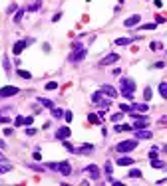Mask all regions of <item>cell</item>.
<instances>
[{
  "label": "cell",
  "instance_id": "1",
  "mask_svg": "<svg viewBox=\"0 0 167 186\" xmlns=\"http://www.w3.org/2000/svg\"><path fill=\"white\" fill-rule=\"evenodd\" d=\"M119 89L125 99H133V91H135V81L131 77H122L119 79Z\"/></svg>",
  "mask_w": 167,
  "mask_h": 186
},
{
  "label": "cell",
  "instance_id": "2",
  "mask_svg": "<svg viewBox=\"0 0 167 186\" xmlns=\"http://www.w3.org/2000/svg\"><path fill=\"white\" fill-rule=\"evenodd\" d=\"M46 168H50V170L58 172V174H62V176H70L72 174V166H70L68 160H62V162H48Z\"/></svg>",
  "mask_w": 167,
  "mask_h": 186
},
{
  "label": "cell",
  "instance_id": "3",
  "mask_svg": "<svg viewBox=\"0 0 167 186\" xmlns=\"http://www.w3.org/2000/svg\"><path fill=\"white\" fill-rule=\"evenodd\" d=\"M133 149H137V139H129V141H122L115 145L118 153H131Z\"/></svg>",
  "mask_w": 167,
  "mask_h": 186
},
{
  "label": "cell",
  "instance_id": "4",
  "mask_svg": "<svg viewBox=\"0 0 167 186\" xmlns=\"http://www.w3.org/2000/svg\"><path fill=\"white\" fill-rule=\"evenodd\" d=\"M131 119H133V129H145L149 125V117L139 115V113H131Z\"/></svg>",
  "mask_w": 167,
  "mask_h": 186
},
{
  "label": "cell",
  "instance_id": "5",
  "mask_svg": "<svg viewBox=\"0 0 167 186\" xmlns=\"http://www.w3.org/2000/svg\"><path fill=\"white\" fill-rule=\"evenodd\" d=\"M86 56H87V50H86V48H82V50H74V52L70 54L68 60H70V63H80Z\"/></svg>",
  "mask_w": 167,
  "mask_h": 186
},
{
  "label": "cell",
  "instance_id": "6",
  "mask_svg": "<svg viewBox=\"0 0 167 186\" xmlns=\"http://www.w3.org/2000/svg\"><path fill=\"white\" fill-rule=\"evenodd\" d=\"M16 93H20V89H18L16 85L0 87V97H2V99H6V97H12V95H16Z\"/></svg>",
  "mask_w": 167,
  "mask_h": 186
},
{
  "label": "cell",
  "instance_id": "7",
  "mask_svg": "<svg viewBox=\"0 0 167 186\" xmlns=\"http://www.w3.org/2000/svg\"><path fill=\"white\" fill-rule=\"evenodd\" d=\"M84 172H86L91 180H99V168L95 166V164H87V166L84 168Z\"/></svg>",
  "mask_w": 167,
  "mask_h": 186
},
{
  "label": "cell",
  "instance_id": "8",
  "mask_svg": "<svg viewBox=\"0 0 167 186\" xmlns=\"http://www.w3.org/2000/svg\"><path fill=\"white\" fill-rule=\"evenodd\" d=\"M99 91H102L106 97H110V99H115V97H118V91H115V87H111V85H102Z\"/></svg>",
  "mask_w": 167,
  "mask_h": 186
},
{
  "label": "cell",
  "instance_id": "9",
  "mask_svg": "<svg viewBox=\"0 0 167 186\" xmlns=\"http://www.w3.org/2000/svg\"><path fill=\"white\" fill-rule=\"evenodd\" d=\"M139 22H141V16H139V14H133V16H129V18H125L123 26H125V28H131V26H137Z\"/></svg>",
  "mask_w": 167,
  "mask_h": 186
},
{
  "label": "cell",
  "instance_id": "10",
  "mask_svg": "<svg viewBox=\"0 0 167 186\" xmlns=\"http://www.w3.org/2000/svg\"><path fill=\"white\" fill-rule=\"evenodd\" d=\"M72 135V131H70V127H60V129L56 131V139H60V141H66V139Z\"/></svg>",
  "mask_w": 167,
  "mask_h": 186
},
{
  "label": "cell",
  "instance_id": "11",
  "mask_svg": "<svg viewBox=\"0 0 167 186\" xmlns=\"http://www.w3.org/2000/svg\"><path fill=\"white\" fill-rule=\"evenodd\" d=\"M115 61H119V56H118V54H107L106 58H102L99 65H110V63H115Z\"/></svg>",
  "mask_w": 167,
  "mask_h": 186
},
{
  "label": "cell",
  "instance_id": "12",
  "mask_svg": "<svg viewBox=\"0 0 167 186\" xmlns=\"http://www.w3.org/2000/svg\"><path fill=\"white\" fill-rule=\"evenodd\" d=\"M151 137H153L151 131H147V129H135V139H137V141H139V139H143V141H145V139H151Z\"/></svg>",
  "mask_w": 167,
  "mask_h": 186
},
{
  "label": "cell",
  "instance_id": "13",
  "mask_svg": "<svg viewBox=\"0 0 167 186\" xmlns=\"http://www.w3.org/2000/svg\"><path fill=\"white\" fill-rule=\"evenodd\" d=\"M24 48H26V40L16 42V44H14V48H12V54H14V56H20V54L24 52Z\"/></svg>",
  "mask_w": 167,
  "mask_h": 186
},
{
  "label": "cell",
  "instance_id": "14",
  "mask_svg": "<svg viewBox=\"0 0 167 186\" xmlns=\"http://www.w3.org/2000/svg\"><path fill=\"white\" fill-rule=\"evenodd\" d=\"M135 162V158H131V156H119L118 160H115V164H119V166H129V164Z\"/></svg>",
  "mask_w": 167,
  "mask_h": 186
},
{
  "label": "cell",
  "instance_id": "15",
  "mask_svg": "<svg viewBox=\"0 0 167 186\" xmlns=\"http://www.w3.org/2000/svg\"><path fill=\"white\" fill-rule=\"evenodd\" d=\"M94 151H95L94 145H84V147H80V149H76V153L78 154H90V153H94Z\"/></svg>",
  "mask_w": 167,
  "mask_h": 186
},
{
  "label": "cell",
  "instance_id": "16",
  "mask_svg": "<svg viewBox=\"0 0 167 186\" xmlns=\"http://www.w3.org/2000/svg\"><path fill=\"white\" fill-rule=\"evenodd\" d=\"M149 164H151V168H165V162L159 160L157 156H151V158H149Z\"/></svg>",
  "mask_w": 167,
  "mask_h": 186
},
{
  "label": "cell",
  "instance_id": "17",
  "mask_svg": "<svg viewBox=\"0 0 167 186\" xmlns=\"http://www.w3.org/2000/svg\"><path fill=\"white\" fill-rule=\"evenodd\" d=\"M147 103H133L131 105V111H139V113H145V111H147Z\"/></svg>",
  "mask_w": 167,
  "mask_h": 186
},
{
  "label": "cell",
  "instance_id": "18",
  "mask_svg": "<svg viewBox=\"0 0 167 186\" xmlns=\"http://www.w3.org/2000/svg\"><path fill=\"white\" fill-rule=\"evenodd\" d=\"M103 97H106V95H103L102 91H95V93H91V103L99 105V103H102V99H103Z\"/></svg>",
  "mask_w": 167,
  "mask_h": 186
},
{
  "label": "cell",
  "instance_id": "19",
  "mask_svg": "<svg viewBox=\"0 0 167 186\" xmlns=\"http://www.w3.org/2000/svg\"><path fill=\"white\" fill-rule=\"evenodd\" d=\"M103 170H106V176H107V180H110V182H114V178H111V172H114V166H111V162H110V160L106 162V168H103Z\"/></svg>",
  "mask_w": 167,
  "mask_h": 186
},
{
  "label": "cell",
  "instance_id": "20",
  "mask_svg": "<svg viewBox=\"0 0 167 186\" xmlns=\"http://www.w3.org/2000/svg\"><path fill=\"white\" fill-rule=\"evenodd\" d=\"M123 131H133V127H131V125H127V123L115 125V133H123Z\"/></svg>",
  "mask_w": 167,
  "mask_h": 186
},
{
  "label": "cell",
  "instance_id": "21",
  "mask_svg": "<svg viewBox=\"0 0 167 186\" xmlns=\"http://www.w3.org/2000/svg\"><path fill=\"white\" fill-rule=\"evenodd\" d=\"M133 42V38H118L115 40V46H129Z\"/></svg>",
  "mask_w": 167,
  "mask_h": 186
},
{
  "label": "cell",
  "instance_id": "22",
  "mask_svg": "<svg viewBox=\"0 0 167 186\" xmlns=\"http://www.w3.org/2000/svg\"><path fill=\"white\" fill-rule=\"evenodd\" d=\"M26 166L32 168V170H36V172H44L46 170V166H42V164H34V162H26Z\"/></svg>",
  "mask_w": 167,
  "mask_h": 186
},
{
  "label": "cell",
  "instance_id": "23",
  "mask_svg": "<svg viewBox=\"0 0 167 186\" xmlns=\"http://www.w3.org/2000/svg\"><path fill=\"white\" fill-rule=\"evenodd\" d=\"M127 176H129V178H141V176H143V172H141L139 168H131Z\"/></svg>",
  "mask_w": 167,
  "mask_h": 186
},
{
  "label": "cell",
  "instance_id": "24",
  "mask_svg": "<svg viewBox=\"0 0 167 186\" xmlns=\"http://www.w3.org/2000/svg\"><path fill=\"white\" fill-rule=\"evenodd\" d=\"M159 95L163 97V99H167V81H161L159 83Z\"/></svg>",
  "mask_w": 167,
  "mask_h": 186
},
{
  "label": "cell",
  "instance_id": "25",
  "mask_svg": "<svg viewBox=\"0 0 167 186\" xmlns=\"http://www.w3.org/2000/svg\"><path fill=\"white\" fill-rule=\"evenodd\" d=\"M52 117L54 119H62V117H64V111L58 109V107H52Z\"/></svg>",
  "mask_w": 167,
  "mask_h": 186
},
{
  "label": "cell",
  "instance_id": "26",
  "mask_svg": "<svg viewBox=\"0 0 167 186\" xmlns=\"http://www.w3.org/2000/svg\"><path fill=\"white\" fill-rule=\"evenodd\" d=\"M22 16H24V10H16V14L12 16V20H14V24H20V22H22Z\"/></svg>",
  "mask_w": 167,
  "mask_h": 186
},
{
  "label": "cell",
  "instance_id": "27",
  "mask_svg": "<svg viewBox=\"0 0 167 186\" xmlns=\"http://www.w3.org/2000/svg\"><path fill=\"white\" fill-rule=\"evenodd\" d=\"M157 28V22H149V24H141L139 30H155Z\"/></svg>",
  "mask_w": 167,
  "mask_h": 186
},
{
  "label": "cell",
  "instance_id": "28",
  "mask_svg": "<svg viewBox=\"0 0 167 186\" xmlns=\"http://www.w3.org/2000/svg\"><path fill=\"white\" fill-rule=\"evenodd\" d=\"M40 6H42V0H36V2H32V4H30V6H28V8H26V10H28V12H34V10H38V8H40Z\"/></svg>",
  "mask_w": 167,
  "mask_h": 186
},
{
  "label": "cell",
  "instance_id": "29",
  "mask_svg": "<svg viewBox=\"0 0 167 186\" xmlns=\"http://www.w3.org/2000/svg\"><path fill=\"white\" fill-rule=\"evenodd\" d=\"M2 67H4V71H6V73H10V60H8V56L2 58Z\"/></svg>",
  "mask_w": 167,
  "mask_h": 186
},
{
  "label": "cell",
  "instance_id": "30",
  "mask_svg": "<svg viewBox=\"0 0 167 186\" xmlns=\"http://www.w3.org/2000/svg\"><path fill=\"white\" fill-rule=\"evenodd\" d=\"M151 97H153V89H151V87H145V89H143V99L149 101Z\"/></svg>",
  "mask_w": 167,
  "mask_h": 186
},
{
  "label": "cell",
  "instance_id": "31",
  "mask_svg": "<svg viewBox=\"0 0 167 186\" xmlns=\"http://www.w3.org/2000/svg\"><path fill=\"white\" fill-rule=\"evenodd\" d=\"M38 101H40L42 105H44V107H48V109H52V107H54V103H52V101H50V99H44V97H40Z\"/></svg>",
  "mask_w": 167,
  "mask_h": 186
},
{
  "label": "cell",
  "instance_id": "32",
  "mask_svg": "<svg viewBox=\"0 0 167 186\" xmlns=\"http://www.w3.org/2000/svg\"><path fill=\"white\" fill-rule=\"evenodd\" d=\"M18 75H20V77H24V79H32V73H30V71H24V69H18Z\"/></svg>",
  "mask_w": 167,
  "mask_h": 186
},
{
  "label": "cell",
  "instance_id": "33",
  "mask_svg": "<svg viewBox=\"0 0 167 186\" xmlns=\"http://www.w3.org/2000/svg\"><path fill=\"white\" fill-rule=\"evenodd\" d=\"M149 48H151L153 52H157V50H161L163 46H161V42H151V44H149Z\"/></svg>",
  "mask_w": 167,
  "mask_h": 186
},
{
  "label": "cell",
  "instance_id": "34",
  "mask_svg": "<svg viewBox=\"0 0 167 186\" xmlns=\"http://www.w3.org/2000/svg\"><path fill=\"white\" fill-rule=\"evenodd\" d=\"M46 89H48V91L58 89V83H56V81H48V83H46Z\"/></svg>",
  "mask_w": 167,
  "mask_h": 186
},
{
  "label": "cell",
  "instance_id": "35",
  "mask_svg": "<svg viewBox=\"0 0 167 186\" xmlns=\"http://www.w3.org/2000/svg\"><path fill=\"white\" fill-rule=\"evenodd\" d=\"M119 111H122V113H131V105L122 103V105H119Z\"/></svg>",
  "mask_w": 167,
  "mask_h": 186
},
{
  "label": "cell",
  "instance_id": "36",
  "mask_svg": "<svg viewBox=\"0 0 167 186\" xmlns=\"http://www.w3.org/2000/svg\"><path fill=\"white\" fill-rule=\"evenodd\" d=\"M87 121H90V123H99V117L94 115V113H90V115H87Z\"/></svg>",
  "mask_w": 167,
  "mask_h": 186
},
{
  "label": "cell",
  "instance_id": "37",
  "mask_svg": "<svg viewBox=\"0 0 167 186\" xmlns=\"http://www.w3.org/2000/svg\"><path fill=\"white\" fill-rule=\"evenodd\" d=\"M16 10H18V6H16V4H10V6L6 8V12H8V14H16Z\"/></svg>",
  "mask_w": 167,
  "mask_h": 186
},
{
  "label": "cell",
  "instance_id": "38",
  "mask_svg": "<svg viewBox=\"0 0 167 186\" xmlns=\"http://www.w3.org/2000/svg\"><path fill=\"white\" fill-rule=\"evenodd\" d=\"M8 170H12V164H2V166H0V174H4V172H8Z\"/></svg>",
  "mask_w": 167,
  "mask_h": 186
},
{
  "label": "cell",
  "instance_id": "39",
  "mask_svg": "<svg viewBox=\"0 0 167 186\" xmlns=\"http://www.w3.org/2000/svg\"><path fill=\"white\" fill-rule=\"evenodd\" d=\"M14 125H16V127L24 125V117H22V115H18V117H16V119H14Z\"/></svg>",
  "mask_w": 167,
  "mask_h": 186
},
{
  "label": "cell",
  "instance_id": "40",
  "mask_svg": "<svg viewBox=\"0 0 167 186\" xmlns=\"http://www.w3.org/2000/svg\"><path fill=\"white\" fill-rule=\"evenodd\" d=\"M123 115H125V113H115V115H111V121H114V123H118V121L122 119Z\"/></svg>",
  "mask_w": 167,
  "mask_h": 186
},
{
  "label": "cell",
  "instance_id": "41",
  "mask_svg": "<svg viewBox=\"0 0 167 186\" xmlns=\"http://www.w3.org/2000/svg\"><path fill=\"white\" fill-rule=\"evenodd\" d=\"M32 123H34V117H32V115L30 117H24V125H26V127H30Z\"/></svg>",
  "mask_w": 167,
  "mask_h": 186
},
{
  "label": "cell",
  "instance_id": "42",
  "mask_svg": "<svg viewBox=\"0 0 167 186\" xmlns=\"http://www.w3.org/2000/svg\"><path fill=\"white\" fill-rule=\"evenodd\" d=\"M84 48V46L80 44V42H72V52H74V50H82Z\"/></svg>",
  "mask_w": 167,
  "mask_h": 186
},
{
  "label": "cell",
  "instance_id": "43",
  "mask_svg": "<svg viewBox=\"0 0 167 186\" xmlns=\"http://www.w3.org/2000/svg\"><path fill=\"white\" fill-rule=\"evenodd\" d=\"M72 117H74V115H72V111H64V119L68 121V123L72 121Z\"/></svg>",
  "mask_w": 167,
  "mask_h": 186
},
{
  "label": "cell",
  "instance_id": "44",
  "mask_svg": "<svg viewBox=\"0 0 167 186\" xmlns=\"http://www.w3.org/2000/svg\"><path fill=\"white\" fill-rule=\"evenodd\" d=\"M64 147H66V149L70 151V153H76V147H72V145H70V143H64Z\"/></svg>",
  "mask_w": 167,
  "mask_h": 186
},
{
  "label": "cell",
  "instance_id": "45",
  "mask_svg": "<svg viewBox=\"0 0 167 186\" xmlns=\"http://www.w3.org/2000/svg\"><path fill=\"white\" fill-rule=\"evenodd\" d=\"M4 135H6V137H10V135H14V129H10V127H6V129H4Z\"/></svg>",
  "mask_w": 167,
  "mask_h": 186
},
{
  "label": "cell",
  "instance_id": "46",
  "mask_svg": "<svg viewBox=\"0 0 167 186\" xmlns=\"http://www.w3.org/2000/svg\"><path fill=\"white\" fill-rule=\"evenodd\" d=\"M60 18H62V12H58V14H54V16H52V22H58Z\"/></svg>",
  "mask_w": 167,
  "mask_h": 186
},
{
  "label": "cell",
  "instance_id": "47",
  "mask_svg": "<svg viewBox=\"0 0 167 186\" xmlns=\"http://www.w3.org/2000/svg\"><path fill=\"white\" fill-rule=\"evenodd\" d=\"M26 135H28V137H32V135H36V129H30V127H28V129H26Z\"/></svg>",
  "mask_w": 167,
  "mask_h": 186
},
{
  "label": "cell",
  "instance_id": "48",
  "mask_svg": "<svg viewBox=\"0 0 167 186\" xmlns=\"http://www.w3.org/2000/svg\"><path fill=\"white\" fill-rule=\"evenodd\" d=\"M32 158H34V160H42V156H40V153H38V151H36V153L32 154Z\"/></svg>",
  "mask_w": 167,
  "mask_h": 186
},
{
  "label": "cell",
  "instance_id": "49",
  "mask_svg": "<svg viewBox=\"0 0 167 186\" xmlns=\"http://www.w3.org/2000/svg\"><path fill=\"white\" fill-rule=\"evenodd\" d=\"M163 65H165L163 61H155V67H157V69H161V67H163Z\"/></svg>",
  "mask_w": 167,
  "mask_h": 186
},
{
  "label": "cell",
  "instance_id": "50",
  "mask_svg": "<svg viewBox=\"0 0 167 186\" xmlns=\"http://www.w3.org/2000/svg\"><path fill=\"white\" fill-rule=\"evenodd\" d=\"M0 123H10V119L8 117H0Z\"/></svg>",
  "mask_w": 167,
  "mask_h": 186
},
{
  "label": "cell",
  "instance_id": "51",
  "mask_svg": "<svg viewBox=\"0 0 167 186\" xmlns=\"http://www.w3.org/2000/svg\"><path fill=\"white\" fill-rule=\"evenodd\" d=\"M159 123H167V115H163V117H161V119H159Z\"/></svg>",
  "mask_w": 167,
  "mask_h": 186
},
{
  "label": "cell",
  "instance_id": "52",
  "mask_svg": "<svg viewBox=\"0 0 167 186\" xmlns=\"http://www.w3.org/2000/svg\"><path fill=\"white\" fill-rule=\"evenodd\" d=\"M4 147H6V143H4L2 139H0V149H4Z\"/></svg>",
  "mask_w": 167,
  "mask_h": 186
},
{
  "label": "cell",
  "instance_id": "53",
  "mask_svg": "<svg viewBox=\"0 0 167 186\" xmlns=\"http://www.w3.org/2000/svg\"><path fill=\"white\" fill-rule=\"evenodd\" d=\"M0 160H4V154L2 153H0Z\"/></svg>",
  "mask_w": 167,
  "mask_h": 186
},
{
  "label": "cell",
  "instance_id": "54",
  "mask_svg": "<svg viewBox=\"0 0 167 186\" xmlns=\"http://www.w3.org/2000/svg\"><path fill=\"white\" fill-rule=\"evenodd\" d=\"M163 151H165V153H167V145H165V147H163Z\"/></svg>",
  "mask_w": 167,
  "mask_h": 186
},
{
  "label": "cell",
  "instance_id": "55",
  "mask_svg": "<svg viewBox=\"0 0 167 186\" xmlns=\"http://www.w3.org/2000/svg\"><path fill=\"white\" fill-rule=\"evenodd\" d=\"M86 2H90V0H86Z\"/></svg>",
  "mask_w": 167,
  "mask_h": 186
},
{
  "label": "cell",
  "instance_id": "56",
  "mask_svg": "<svg viewBox=\"0 0 167 186\" xmlns=\"http://www.w3.org/2000/svg\"><path fill=\"white\" fill-rule=\"evenodd\" d=\"M0 162H2V160H0Z\"/></svg>",
  "mask_w": 167,
  "mask_h": 186
}]
</instances>
